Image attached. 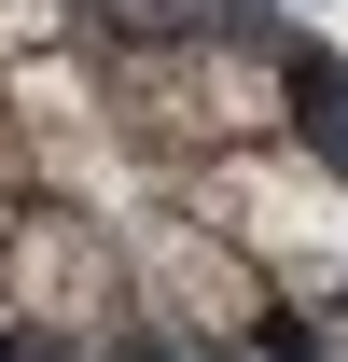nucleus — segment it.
<instances>
[{
	"mask_svg": "<svg viewBox=\"0 0 348 362\" xmlns=\"http://www.w3.org/2000/svg\"><path fill=\"white\" fill-rule=\"evenodd\" d=\"M0 362H348V70L265 0H0Z\"/></svg>",
	"mask_w": 348,
	"mask_h": 362,
	"instance_id": "obj_1",
	"label": "nucleus"
}]
</instances>
